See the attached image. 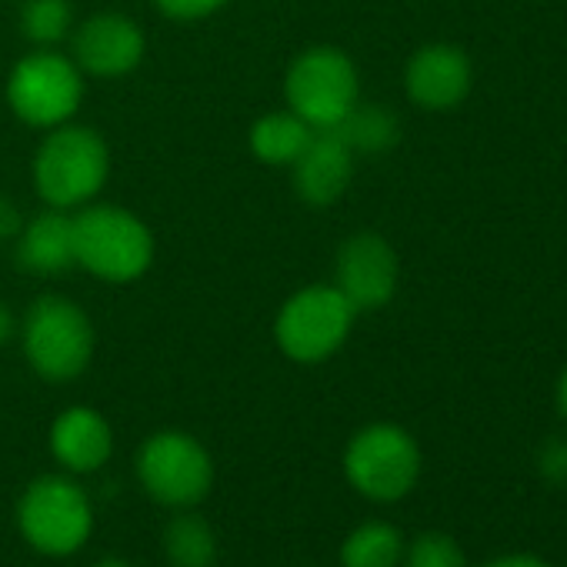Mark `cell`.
<instances>
[{
	"label": "cell",
	"mask_w": 567,
	"mask_h": 567,
	"mask_svg": "<svg viewBox=\"0 0 567 567\" xmlns=\"http://www.w3.org/2000/svg\"><path fill=\"white\" fill-rule=\"evenodd\" d=\"M311 137H315V127L301 121L295 111H270L257 117L247 134L254 157L270 167H291L301 157V151L311 144Z\"/></svg>",
	"instance_id": "cell-16"
},
{
	"label": "cell",
	"mask_w": 567,
	"mask_h": 567,
	"mask_svg": "<svg viewBox=\"0 0 567 567\" xmlns=\"http://www.w3.org/2000/svg\"><path fill=\"white\" fill-rule=\"evenodd\" d=\"M14 331H18V321H14V315H11V308L0 301V348H4L11 338H14Z\"/></svg>",
	"instance_id": "cell-25"
},
{
	"label": "cell",
	"mask_w": 567,
	"mask_h": 567,
	"mask_svg": "<svg viewBox=\"0 0 567 567\" xmlns=\"http://www.w3.org/2000/svg\"><path fill=\"white\" fill-rule=\"evenodd\" d=\"M137 474L147 494L167 507H194L214 484V464L204 444L184 431H157L137 454Z\"/></svg>",
	"instance_id": "cell-9"
},
{
	"label": "cell",
	"mask_w": 567,
	"mask_h": 567,
	"mask_svg": "<svg viewBox=\"0 0 567 567\" xmlns=\"http://www.w3.org/2000/svg\"><path fill=\"white\" fill-rule=\"evenodd\" d=\"M348 481L371 501L404 497L421 474V451L398 424H371L354 434L344 454Z\"/></svg>",
	"instance_id": "cell-8"
},
{
	"label": "cell",
	"mask_w": 567,
	"mask_h": 567,
	"mask_svg": "<svg viewBox=\"0 0 567 567\" xmlns=\"http://www.w3.org/2000/svg\"><path fill=\"white\" fill-rule=\"evenodd\" d=\"M78 267L104 284L141 280L154 264V234L127 207L94 204L74 214Z\"/></svg>",
	"instance_id": "cell-2"
},
{
	"label": "cell",
	"mask_w": 567,
	"mask_h": 567,
	"mask_svg": "<svg viewBox=\"0 0 567 567\" xmlns=\"http://www.w3.org/2000/svg\"><path fill=\"white\" fill-rule=\"evenodd\" d=\"M94 567H131L127 560H117V557H107V560H101V564H94Z\"/></svg>",
	"instance_id": "cell-28"
},
{
	"label": "cell",
	"mask_w": 567,
	"mask_h": 567,
	"mask_svg": "<svg viewBox=\"0 0 567 567\" xmlns=\"http://www.w3.org/2000/svg\"><path fill=\"white\" fill-rule=\"evenodd\" d=\"M51 451L68 471H97L114 451L111 424L94 408H71L51 427Z\"/></svg>",
	"instance_id": "cell-15"
},
{
	"label": "cell",
	"mask_w": 567,
	"mask_h": 567,
	"mask_svg": "<svg viewBox=\"0 0 567 567\" xmlns=\"http://www.w3.org/2000/svg\"><path fill=\"white\" fill-rule=\"evenodd\" d=\"M408 567H464L461 547L444 534H424L408 550Z\"/></svg>",
	"instance_id": "cell-21"
},
{
	"label": "cell",
	"mask_w": 567,
	"mask_h": 567,
	"mask_svg": "<svg viewBox=\"0 0 567 567\" xmlns=\"http://www.w3.org/2000/svg\"><path fill=\"white\" fill-rule=\"evenodd\" d=\"M21 227H24V214H21V207H18L11 197L0 194V244H4V240H18Z\"/></svg>",
	"instance_id": "cell-24"
},
{
	"label": "cell",
	"mask_w": 567,
	"mask_h": 567,
	"mask_svg": "<svg viewBox=\"0 0 567 567\" xmlns=\"http://www.w3.org/2000/svg\"><path fill=\"white\" fill-rule=\"evenodd\" d=\"M487 567H547V564L537 560V557H527V554H514V557H501V560H494Z\"/></svg>",
	"instance_id": "cell-26"
},
{
	"label": "cell",
	"mask_w": 567,
	"mask_h": 567,
	"mask_svg": "<svg viewBox=\"0 0 567 567\" xmlns=\"http://www.w3.org/2000/svg\"><path fill=\"white\" fill-rule=\"evenodd\" d=\"M71 48H74V64L91 74V78H124L131 74L147 51L144 31L137 28V21H131L127 14H94L87 18L81 28H74L71 34Z\"/></svg>",
	"instance_id": "cell-11"
},
{
	"label": "cell",
	"mask_w": 567,
	"mask_h": 567,
	"mask_svg": "<svg viewBox=\"0 0 567 567\" xmlns=\"http://www.w3.org/2000/svg\"><path fill=\"white\" fill-rule=\"evenodd\" d=\"M18 524L31 547L41 554H74L87 537L94 524V511L87 494L61 474L38 477L21 504H18Z\"/></svg>",
	"instance_id": "cell-7"
},
{
	"label": "cell",
	"mask_w": 567,
	"mask_h": 567,
	"mask_svg": "<svg viewBox=\"0 0 567 567\" xmlns=\"http://www.w3.org/2000/svg\"><path fill=\"white\" fill-rule=\"evenodd\" d=\"M557 404H560V411H564V417H567V371H564L560 388H557Z\"/></svg>",
	"instance_id": "cell-27"
},
{
	"label": "cell",
	"mask_w": 567,
	"mask_h": 567,
	"mask_svg": "<svg viewBox=\"0 0 567 567\" xmlns=\"http://www.w3.org/2000/svg\"><path fill=\"white\" fill-rule=\"evenodd\" d=\"M408 97L424 111H451L471 91V61L461 48L427 44L421 48L404 71Z\"/></svg>",
	"instance_id": "cell-12"
},
{
	"label": "cell",
	"mask_w": 567,
	"mask_h": 567,
	"mask_svg": "<svg viewBox=\"0 0 567 567\" xmlns=\"http://www.w3.org/2000/svg\"><path fill=\"white\" fill-rule=\"evenodd\" d=\"M284 97H288V111H295L315 131H334L361 101L358 68L341 48H308L284 74Z\"/></svg>",
	"instance_id": "cell-5"
},
{
	"label": "cell",
	"mask_w": 567,
	"mask_h": 567,
	"mask_svg": "<svg viewBox=\"0 0 567 567\" xmlns=\"http://www.w3.org/2000/svg\"><path fill=\"white\" fill-rule=\"evenodd\" d=\"M157 11H164L174 21H200L217 14L220 8H227L230 0H154Z\"/></svg>",
	"instance_id": "cell-22"
},
{
	"label": "cell",
	"mask_w": 567,
	"mask_h": 567,
	"mask_svg": "<svg viewBox=\"0 0 567 567\" xmlns=\"http://www.w3.org/2000/svg\"><path fill=\"white\" fill-rule=\"evenodd\" d=\"M21 31L38 48H58L61 41H68L74 34L71 0H24Z\"/></svg>",
	"instance_id": "cell-20"
},
{
	"label": "cell",
	"mask_w": 567,
	"mask_h": 567,
	"mask_svg": "<svg viewBox=\"0 0 567 567\" xmlns=\"http://www.w3.org/2000/svg\"><path fill=\"white\" fill-rule=\"evenodd\" d=\"M401 264L394 247L374 234L361 230L348 237L334 260V288L351 301L354 311H378L398 295Z\"/></svg>",
	"instance_id": "cell-10"
},
{
	"label": "cell",
	"mask_w": 567,
	"mask_h": 567,
	"mask_svg": "<svg viewBox=\"0 0 567 567\" xmlns=\"http://www.w3.org/2000/svg\"><path fill=\"white\" fill-rule=\"evenodd\" d=\"M358 311L334 284H308L295 291L274 321L277 348L298 364H321L334 358L351 338Z\"/></svg>",
	"instance_id": "cell-4"
},
{
	"label": "cell",
	"mask_w": 567,
	"mask_h": 567,
	"mask_svg": "<svg viewBox=\"0 0 567 567\" xmlns=\"http://www.w3.org/2000/svg\"><path fill=\"white\" fill-rule=\"evenodd\" d=\"M338 137L354 151V154H381L391 151L401 137L398 114L384 104H354L348 117L334 127Z\"/></svg>",
	"instance_id": "cell-17"
},
{
	"label": "cell",
	"mask_w": 567,
	"mask_h": 567,
	"mask_svg": "<svg viewBox=\"0 0 567 567\" xmlns=\"http://www.w3.org/2000/svg\"><path fill=\"white\" fill-rule=\"evenodd\" d=\"M21 344L31 368L54 384L74 381L94 358V324L84 308L61 295L38 298L21 321Z\"/></svg>",
	"instance_id": "cell-3"
},
{
	"label": "cell",
	"mask_w": 567,
	"mask_h": 567,
	"mask_svg": "<svg viewBox=\"0 0 567 567\" xmlns=\"http://www.w3.org/2000/svg\"><path fill=\"white\" fill-rule=\"evenodd\" d=\"M14 257L24 274L38 277H58L78 267V250H74V214L48 207L24 220L18 240H14Z\"/></svg>",
	"instance_id": "cell-14"
},
{
	"label": "cell",
	"mask_w": 567,
	"mask_h": 567,
	"mask_svg": "<svg viewBox=\"0 0 567 567\" xmlns=\"http://www.w3.org/2000/svg\"><path fill=\"white\" fill-rule=\"evenodd\" d=\"M84 101V71L74 58L58 54L54 48H38L21 58L8 78V104L11 111L41 131H54L68 124Z\"/></svg>",
	"instance_id": "cell-6"
},
{
	"label": "cell",
	"mask_w": 567,
	"mask_h": 567,
	"mask_svg": "<svg viewBox=\"0 0 567 567\" xmlns=\"http://www.w3.org/2000/svg\"><path fill=\"white\" fill-rule=\"evenodd\" d=\"M164 554L174 567H214L217 537L200 514L184 511L164 530Z\"/></svg>",
	"instance_id": "cell-18"
},
{
	"label": "cell",
	"mask_w": 567,
	"mask_h": 567,
	"mask_svg": "<svg viewBox=\"0 0 567 567\" xmlns=\"http://www.w3.org/2000/svg\"><path fill=\"white\" fill-rule=\"evenodd\" d=\"M540 474L547 481H567V441H547L540 451Z\"/></svg>",
	"instance_id": "cell-23"
},
{
	"label": "cell",
	"mask_w": 567,
	"mask_h": 567,
	"mask_svg": "<svg viewBox=\"0 0 567 567\" xmlns=\"http://www.w3.org/2000/svg\"><path fill=\"white\" fill-rule=\"evenodd\" d=\"M404 554L401 534L384 520L361 524L341 547L344 567H398Z\"/></svg>",
	"instance_id": "cell-19"
},
{
	"label": "cell",
	"mask_w": 567,
	"mask_h": 567,
	"mask_svg": "<svg viewBox=\"0 0 567 567\" xmlns=\"http://www.w3.org/2000/svg\"><path fill=\"white\" fill-rule=\"evenodd\" d=\"M295 190L311 207H331L344 197L354 177V151L338 137V131H315L311 144L291 164Z\"/></svg>",
	"instance_id": "cell-13"
},
{
	"label": "cell",
	"mask_w": 567,
	"mask_h": 567,
	"mask_svg": "<svg viewBox=\"0 0 567 567\" xmlns=\"http://www.w3.org/2000/svg\"><path fill=\"white\" fill-rule=\"evenodd\" d=\"M111 177V151L107 141L84 124L54 127L34 157V187L48 200V207L74 210L87 207Z\"/></svg>",
	"instance_id": "cell-1"
}]
</instances>
